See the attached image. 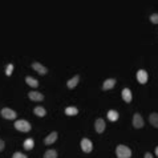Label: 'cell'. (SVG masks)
<instances>
[{"instance_id":"obj_2","label":"cell","mask_w":158,"mask_h":158,"mask_svg":"<svg viewBox=\"0 0 158 158\" xmlns=\"http://www.w3.org/2000/svg\"><path fill=\"white\" fill-rule=\"evenodd\" d=\"M15 127L18 130H20V132H24V133H27V132H29L31 130V124L28 122V121H25V120H19V121H16L15 122Z\"/></svg>"},{"instance_id":"obj_11","label":"cell","mask_w":158,"mask_h":158,"mask_svg":"<svg viewBox=\"0 0 158 158\" xmlns=\"http://www.w3.org/2000/svg\"><path fill=\"white\" fill-rule=\"evenodd\" d=\"M122 98L125 102H130L132 101V92H130V89H122Z\"/></svg>"},{"instance_id":"obj_14","label":"cell","mask_w":158,"mask_h":158,"mask_svg":"<svg viewBox=\"0 0 158 158\" xmlns=\"http://www.w3.org/2000/svg\"><path fill=\"white\" fill-rule=\"evenodd\" d=\"M25 82L28 84L29 86H32V88H37V86H39V81L36 79H33V77H27Z\"/></svg>"},{"instance_id":"obj_23","label":"cell","mask_w":158,"mask_h":158,"mask_svg":"<svg viewBox=\"0 0 158 158\" xmlns=\"http://www.w3.org/2000/svg\"><path fill=\"white\" fill-rule=\"evenodd\" d=\"M12 158H27L25 154H23V153H15L12 156Z\"/></svg>"},{"instance_id":"obj_24","label":"cell","mask_w":158,"mask_h":158,"mask_svg":"<svg viewBox=\"0 0 158 158\" xmlns=\"http://www.w3.org/2000/svg\"><path fill=\"white\" fill-rule=\"evenodd\" d=\"M3 149H4V141L0 140V152H3Z\"/></svg>"},{"instance_id":"obj_10","label":"cell","mask_w":158,"mask_h":158,"mask_svg":"<svg viewBox=\"0 0 158 158\" xmlns=\"http://www.w3.org/2000/svg\"><path fill=\"white\" fill-rule=\"evenodd\" d=\"M114 85H116V80L114 79H108V80H105V82L102 84V89L104 90H109V89H112Z\"/></svg>"},{"instance_id":"obj_16","label":"cell","mask_w":158,"mask_h":158,"mask_svg":"<svg viewBox=\"0 0 158 158\" xmlns=\"http://www.w3.org/2000/svg\"><path fill=\"white\" fill-rule=\"evenodd\" d=\"M33 112H35V114L36 116H39V117H44L47 114V110L43 106H36L35 109H33Z\"/></svg>"},{"instance_id":"obj_18","label":"cell","mask_w":158,"mask_h":158,"mask_svg":"<svg viewBox=\"0 0 158 158\" xmlns=\"http://www.w3.org/2000/svg\"><path fill=\"white\" fill-rule=\"evenodd\" d=\"M108 118L110 121H117L118 120V113H117L116 110H109V112H108Z\"/></svg>"},{"instance_id":"obj_5","label":"cell","mask_w":158,"mask_h":158,"mask_svg":"<svg viewBox=\"0 0 158 158\" xmlns=\"http://www.w3.org/2000/svg\"><path fill=\"white\" fill-rule=\"evenodd\" d=\"M133 126L136 127V129H141V127L143 126V118L141 117V114L136 113L133 116Z\"/></svg>"},{"instance_id":"obj_17","label":"cell","mask_w":158,"mask_h":158,"mask_svg":"<svg viewBox=\"0 0 158 158\" xmlns=\"http://www.w3.org/2000/svg\"><path fill=\"white\" fill-rule=\"evenodd\" d=\"M77 113H79V109L75 108V106H69V108H66V109H65L66 116H76Z\"/></svg>"},{"instance_id":"obj_21","label":"cell","mask_w":158,"mask_h":158,"mask_svg":"<svg viewBox=\"0 0 158 158\" xmlns=\"http://www.w3.org/2000/svg\"><path fill=\"white\" fill-rule=\"evenodd\" d=\"M150 21H152L153 24H158V13H153V15L150 16Z\"/></svg>"},{"instance_id":"obj_3","label":"cell","mask_w":158,"mask_h":158,"mask_svg":"<svg viewBox=\"0 0 158 158\" xmlns=\"http://www.w3.org/2000/svg\"><path fill=\"white\" fill-rule=\"evenodd\" d=\"M2 117H4L5 120H15L16 118V112L12 109H9V108H4V109H2Z\"/></svg>"},{"instance_id":"obj_7","label":"cell","mask_w":158,"mask_h":158,"mask_svg":"<svg viewBox=\"0 0 158 158\" xmlns=\"http://www.w3.org/2000/svg\"><path fill=\"white\" fill-rule=\"evenodd\" d=\"M32 68L35 69L36 72H39L40 75H47V73H48V69H47L44 65H41L40 63H33L32 64Z\"/></svg>"},{"instance_id":"obj_1","label":"cell","mask_w":158,"mask_h":158,"mask_svg":"<svg viewBox=\"0 0 158 158\" xmlns=\"http://www.w3.org/2000/svg\"><path fill=\"white\" fill-rule=\"evenodd\" d=\"M116 154H117V158H130L132 150L125 145H118L116 149Z\"/></svg>"},{"instance_id":"obj_22","label":"cell","mask_w":158,"mask_h":158,"mask_svg":"<svg viewBox=\"0 0 158 158\" xmlns=\"http://www.w3.org/2000/svg\"><path fill=\"white\" fill-rule=\"evenodd\" d=\"M12 70H13V65H12V64H9V65H7V69H5V75H7V76H11V75H12Z\"/></svg>"},{"instance_id":"obj_20","label":"cell","mask_w":158,"mask_h":158,"mask_svg":"<svg viewBox=\"0 0 158 158\" xmlns=\"http://www.w3.org/2000/svg\"><path fill=\"white\" fill-rule=\"evenodd\" d=\"M44 158H57V152L56 150H47L44 154Z\"/></svg>"},{"instance_id":"obj_19","label":"cell","mask_w":158,"mask_h":158,"mask_svg":"<svg viewBox=\"0 0 158 158\" xmlns=\"http://www.w3.org/2000/svg\"><path fill=\"white\" fill-rule=\"evenodd\" d=\"M33 145H35V142H33L32 138H28V140L24 141V149H25V150H31V149H33Z\"/></svg>"},{"instance_id":"obj_25","label":"cell","mask_w":158,"mask_h":158,"mask_svg":"<svg viewBox=\"0 0 158 158\" xmlns=\"http://www.w3.org/2000/svg\"><path fill=\"white\" fill-rule=\"evenodd\" d=\"M145 158H153V156H152L150 153H146V154H145Z\"/></svg>"},{"instance_id":"obj_26","label":"cell","mask_w":158,"mask_h":158,"mask_svg":"<svg viewBox=\"0 0 158 158\" xmlns=\"http://www.w3.org/2000/svg\"><path fill=\"white\" fill-rule=\"evenodd\" d=\"M156 154H157V156H158V146L156 147Z\"/></svg>"},{"instance_id":"obj_4","label":"cell","mask_w":158,"mask_h":158,"mask_svg":"<svg viewBox=\"0 0 158 158\" xmlns=\"http://www.w3.org/2000/svg\"><path fill=\"white\" fill-rule=\"evenodd\" d=\"M81 149L84 153H90L93 149V145H92V141L88 140V138H84L81 141Z\"/></svg>"},{"instance_id":"obj_13","label":"cell","mask_w":158,"mask_h":158,"mask_svg":"<svg viewBox=\"0 0 158 158\" xmlns=\"http://www.w3.org/2000/svg\"><path fill=\"white\" fill-rule=\"evenodd\" d=\"M79 81H80V77H79V76H75L73 79H70L69 81L66 82V85H68L69 89H73V88H75V86L77 85V84H79Z\"/></svg>"},{"instance_id":"obj_6","label":"cell","mask_w":158,"mask_h":158,"mask_svg":"<svg viewBox=\"0 0 158 158\" xmlns=\"http://www.w3.org/2000/svg\"><path fill=\"white\" fill-rule=\"evenodd\" d=\"M137 80H138L140 84H145L147 81V72L143 69H140L137 72Z\"/></svg>"},{"instance_id":"obj_12","label":"cell","mask_w":158,"mask_h":158,"mask_svg":"<svg viewBox=\"0 0 158 158\" xmlns=\"http://www.w3.org/2000/svg\"><path fill=\"white\" fill-rule=\"evenodd\" d=\"M56 140H57V133H56V132H52V133L45 138L44 142H45V145H51V143H53Z\"/></svg>"},{"instance_id":"obj_8","label":"cell","mask_w":158,"mask_h":158,"mask_svg":"<svg viewBox=\"0 0 158 158\" xmlns=\"http://www.w3.org/2000/svg\"><path fill=\"white\" fill-rule=\"evenodd\" d=\"M105 121H104L102 118H98V120H96V122H95V127H96V132L97 133H102L104 130H105Z\"/></svg>"},{"instance_id":"obj_9","label":"cell","mask_w":158,"mask_h":158,"mask_svg":"<svg viewBox=\"0 0 158 158\" xmlns=\"http://www.w3.org/2000/svg\"><path fill=\"white\" fill-rule=\"evenodd\" d=\"M28 97L32 100V101H43V100H44V96L39 92H29Z\"/></svg>"},{"instance_id":"obj_15","label":"cell","mask_w":158,"mask_h":158,"mask_svg":"<svg viewBox=\"0 0 158 158\" xmlns=\"http://www.w3.org/2000/svg\"><path fill=\"white\" fill-rule=\"evenodd\" d=\"M149 121H150V124H152L154 127H158V113H152V114H150Z\"/></svg>"}]
</instances>
